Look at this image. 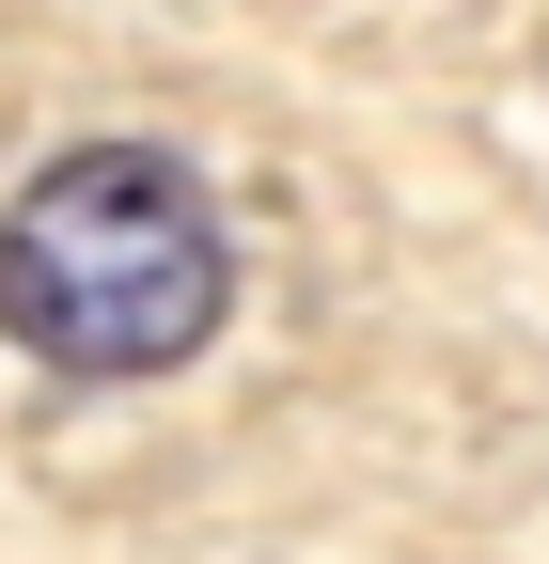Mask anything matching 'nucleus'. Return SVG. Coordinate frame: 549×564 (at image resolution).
Segmentation results:
<instances>
[{"instance_id": "f257e3e1", "label": "nucleus", "mask_w": 549, "mask_h": 564, "mask_svg": "<svg viewBox=\"0 0 549 564\" xmlns=\"http://www.w3.org/2000/svg\"><path fill=\"white\" fill-rule=\"evenodd\" d=\"M236 314V236L189 158L79 141L0 204V329L47 377H173Z\"/></svg>"}]
</instances>
